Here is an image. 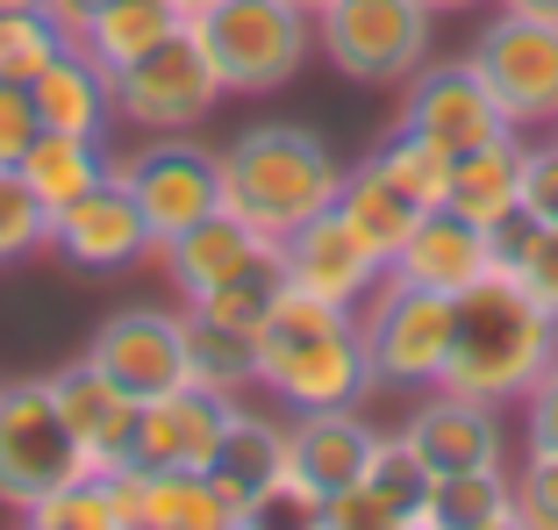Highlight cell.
I'll return each instance as SVG.
<instances>
[{"mask_svg":"<svg viewBox=\"0 0 558 530\" xmlns=\"http://www.w3.org/2000/svg\"><path fill=\"white\" fill-rule=\"evenodd\" d=\"M558 359V315L530 294L515 273H480L459 294V323H451V359L444 381L451 395H480V401H523L530 381Z\"/></svg>","mask_w":558,"mask_h":530,"instance_id":"cell-1","label":"cell"},{"mask_svg":"<svg viewBox=\"0 0 558 530\" xmlns=\"http://www.w3.org/2000/svg\"><path fill=\"white\" fill-rule=\"evenodd\" d=\"M215 186H222V208L236 222H251L258 237H294L308 216H323L337 186H344V166L337 150L323 144L301 122H258L236 144L215 150Z\"/></svg>","mask_w":558,"mask_h":530,"instance_id":"cell-2","label":"cell"},{"mask_svg":"<svg viewBox=\"0 0 558 530\" xmlns=\"http://www.w3.org/2000/svg\"><path fill=\"white\" fill-rule=\"evenodd\" d=\"M186 29L230 94H272L279 80L301 72L315 44V15L301 0H201L186 8Z\"/></svg>","mask_w":558,"mask_h":530,"instance_id":"cell-3","label":"cell"},{"mask_svg":"<svg viewBox=\"0 0 558 530\" xmlns=\"http://www.w3.org/2000/svg\"><path fill=\"white\" fill-rule=\"evenodd\" d=\"M451 323H459V294H437V287L387 273L373 287V309L359 315L373 387H437L444 359H451Z\"/></svg>","mask_w":558,"mask_h":530,"instance_id":"cell-4","label":"cell"},{"mask_svg":"<svg viewBox=\"0 0 558 530\" xmlns=\"http://www.w3.org/2000/svg\"><path fill=\"white\" fill-rule=\"evenodd\" d=\"M429 0H329L315 8V44L344 80L395 86L429 58Z\"/></svg>","mask_w":558,"mask_h":530,"instance_id":"cell-5","label":"cell"},{"mask_svg":"<svg viewBox=\"0 0 558 530\" xmlns=\"http://www.w3.org/2000/svg\"><path fill=\"white\" fill-rule=\"evenodd\" d=\"M86 473H94V466H86L80 437L65 431L50 387L44 381L0 387V502H8V509H29V502L86 481Z\"/></svg>","mask_w":558,"mask_h":530,"instance_id":"cell-6","label":"cell"},{"mask_svg":"<svg viewBox=\"0 0 558 530\" xmlns=\"http://www.w3.org/2000/svg\"><path fill=\"white\" fill-rule=\"evenodd\" d=\"M373 445H379V431L359 423L351 409H294V423H287V466H279L272 495H265V516L287 509L308 523L329 495H344L351 481H365Z\"/></svg>","mask_w":558,"mask_h":530,"instance_id":"cell-7","label":"cell"},{"mask_svg":"<svg viewBox=\"0 0 558 530\" xmlns=\"http://www.w3.org/2000/svg\"><path fill=\"white\" fill-rule=\"evenodd\" d=\"M230 94L222 86V72L208 65V50L194 44V29H172L158 50H144L136 65L116 72V116L136 122V130L150 136H186L194 122L215 116V100Z\"/></svg>","mask_w":558,"mask_h":530,"instance_id":"cell-8","label":"cell"},{"mask_svg":"<svg viewBox=\"0 0 558 530\" xmlns=\"http://www.w3.org/2000/svg\"><path fill=\"white\" fill-rule=\"evenodd\" d=\"M258 387H272L287 409H351L373 387L359 323L329 330H265L258 337Z\"/></svg>","mask_w":558,"mask_h":530,"instance_id":"cell-9","label":"cell"},{"mask_svg":"<svg viewBox=\"0 0 558 530\" xmlns=\"http://www.w3.org/2000/svg\"><path fill=\"white\" fill-rule=\"evenodd\" d=\"M473 65L515 130L558 122V15H523V8L494 15L473 44Z\"/></svg>","mask_w":558,"mask_h":530,"instance_id":"cell-10","label":"cell"},{"mask_svg":"<svg viewBox=\"0 0 558 530\" xmlns=\"http://www.w3.org/2000/svg\"><path fill=\"white\" fill-rule=\"evenodd\" d=\"M122 186H130V201L144 208L150 222V244H172L180 230H194L201 216H215L222 208V186H215V150L208 144H186V136H158V144H144L136 158H122V166H108Z\"/></svg>","mask_w":558,"mask_h":530,"instance_id":"cell-11","label":"cell"},{"mask_svg":"<svg viewBox=\"0 0 558 530\" xmlns=\"http://www.w3.org/2000/svg\"><path fill=\"white\" fill-rule=\"evenodd\" d=\"M279 280L308 287V294L337 301V309H359L373 301V287L387 280V258L359 237V222L329 201L323 216H308L294 237H279Z\"/></svg>","mask_w":558,"mask_h":530,"instance_id":"cell-12","label":"cell"},{"mask_svg":"<svg viewBox=\"0 0 558 530\" xmlns=\"http://www.w3.org/2000/svg\"><path fill=\"white\" fill-rule=\"evenodd\" d=\"M401 130L429 136V144H444V150H473V144L509 136L515 122L501 116V100L487 94V80H480L473 58H451V65H415L409 72Z\"/></svg>","mask_w":558,"mask_h":530,"instance_id":"cell-13","label":"cell"},{"mask_svg":"<svg viewBox=\"0 0 558 530\" xmlns=\"http://www.w3.org/2000/svg\"><path fill=\"white\" fill-rule=\"evenodd\" d=\"M230 395H208V387H172V395L136 401V437L130 459L158 466V473H208L215 451H222V431H230Z\"/></svg>","mask_w":558,"mask_h":530,"instance_id":"cell-14","label":"cell"},{"mask_svg":"<svg viewBox=\"0 0 558 530\" xmlns=\"http://www.w3.org/2000/svg\"><path fill=\"white\" fill-rule=\"evenodd\" d=\"M86 359H94L108 381H122L136 401L172 395V387H186V315L122 309V315H108V323L94 330Z\"/></svg>","mask_w":558,"mask_h":530,"instance_id":"cell-15","label":"cell"},{"mask_svg":"<svg viewBox=\"0 0 558 530\" xmlns=\"http://www.w3.org/2000/svg\"><path fill=\"white\" fill-rule=\"evenodd\" d=\"M50 244L65 251L80 273H122V265H136L144 251H158V244H150L144 208L130 201V186H122L116 172H108L94 194H80L72 208L50 216Z\"/></svg>","mask_w":558,"mask_h":530,"instance_id":"cell-16","label":"cell"},{"mask_svg":"<svg viewBox=\"0 0 558 530\" xmlns=\"http://www.w3.org/2000/svg\"><path fill=\"white\" fill-rule=\"evenodd\" d=\"M122 530H236L215 473H158V466H116L108 473Z\"/></svg>","mask_w":558,"mask_h":530,"instance_id":"cell-17","label":"cell"},{"mask_svg":"<svg viewBox=\"0 0 558 530\" xmlns=\"http://www.w3.org/2000/svg\"><path fill=\"white\" fill-rule=\"evenodd\" d=\"M50 401H58V415H65V431L80 437L86 466L94 473H116V466H130V437H136V395L122 381H108L94 359H72L50 373Z\"/></svg>","mask_w":558,"mask_h":530,"instance_id":"cell-18","label":"cell"},{"mask_svg":"<svg viewBox=\"0 0 558 530\" xmlns=\"http://www.w3.org/2000/svg\"><path fill=\"white\" fill-rule=\"evenodd\" d=\"M165 273L194 301V294H215V287H230V280H251V273H279V244L258 237L251 222H236L230 208H215V216H201L194 230H180L165 244Z\"/></svg>","mask_w":558,"mask_h":530,"instance_id":"cell-19","label":"cell"},{"mask_svg":"<svg viewBox=\"0 0 558 530\" xmlns=\"http://www.w3.org/2000/svg\"><path fill=\"white\" fill-rule=\"evenodd\" d=\"M401 437H409L415 459L429 466V481H437V473H473V466H501V451H509V437H501V423H494V401H480V395H451V387H437V395H429L423 409L401 423Z\"/></svg>","mask_w":558,"mask_h":530,"instance_id":"cell-20","label":"cell"},{"mask_svg":"<svg viewBox=\"0 0 558 530\" xmlns=\"http://www.w3.org/2000/svg\"><path fill=\"white\" fill-rule=\"evenodd\" d=\"M395 280H415V287H437V294H465L480 273H494V251H487V230L451 208H423L415 230L401 237V251L387 258Z\"/></svg>","mask_w":558,"mask_h":530,"instance_id":"cell-21","label":"cell"},{"mask_svg":"<svg viewBox=\"0 0 558 530\" xmlns=\"http://www.w3.org/2000/svg\"><path fill=\"white\" fill-rule=\"evenodd\" d=\"M279 466H287V431L279 423H265V415L251 409H230V431H222V451H215V487H222V502H230L236 530L265 523V495H272Z\"/></svg>","mask_w":558,"mask_h":530,"instance_id":"cell-22","label":"cell"},{"mask_svg":"<svg viewBox=\"0 0 558 530\" xmlns=\"http://www.w3.org/2000/svg\"><path fill=\"white\" fill-rule=\"evenodd\" d=\"M401 530H515V481L501 466L473 473H437L401 516Z\"/></svg>","mask_w":558,"mask_h":530,"instance_id":"cell-23","label":"cell"},{"mask_svg":"<svg viewBox=\"0 0 558 530\" xmlns=\"http://www.w3.org/2000/svg\"><path fill=\"white\" fill-rule=\"evenodd\" d=\"M29 100H36V122H44V130L100 136V130H108V116H116V72H100L80 44H65L29 80Z\"/></svg>","mask_w":558,"mask_h":530,"instance_id":"cell-24","label":"cell"},{"mask_svg":"<svg viewBox=\"0 0 558 530\" xmlns=\"http://www.w3.org/2000/svg\"><path fill=\"white\" fill-rule=\"evenodd\" d=\"M444 208H451V216H465V222H480V230H494L509 208H523V144H515V130L494 136V144L459 150Z\"/></svg>","mask_w":558,"mask_h":530,"instance_id":"cell-25","label":"cell"},{"mask_svg":"<svg viewBox=\"0 0 558 530\" xmlns=\"http://www.w3.org/2000/svg\"><path fill=\"white\" fill-rule=\"evenodd\" d=\"M180 22H186L180 0H100L72 44H80L100 72H122V65H136L144 50H158Z\"/></svg>","mask_w":558,"mask_h":530,"instance_id":"cell-26","label":"cell"},{"mask_svg":"<svg viewBox=\"0 0 558 530\" xmlns=\"http://www.w3.org/2000/svg\"><path fill=\"white\" fill-rule=\"evenodd\" d=\"M15 172L29 180V194L44 201V216H58V208H72L80 194H94V186L108 180V158H100V136L36 130V144L22 150Z\"/></svg>","mask_w":558,"mask_h":530,"instance_id":"cell-27","label":"cell"},{"mask_svg":"<svg viewBox=\"0 0 558 530\" xmlns=\"http://www.w3.org/2000/svg\"><path fill=\"white\" fill-rule=\"evenodd\" d=\"M337 208H344L351 222H359V237L379 251V258H395L401 251V237L415 230V208L409 194H401L387 172H379V158H365V166H344V186H337Z\"/></svg>","mask_w":558,"mask_h":530,"instance_id":"cell-28","label":"cell"},{"mask_svg":"<svg viewBox=\"0 0 558 530\" xmlns=\"http://www.w3.org/2000/svg\"><path fill=\"white\" fill-rule=\"evenodd\" d=\"M186 381L208 387V395H236V387L258 381V337L215 330L201 315H186Z\"/></svg>","mask_w":558,"mask_h":530,"instance_id":"cell-29","label":"cell"},{"mask_svg":"<svg viewBox=\"0 0 558 530\" xmlns=\"http://www.w3.org/2000/svg\"><path fill=\"white\" fill-rule=\"evenodd\" d=\"M379 158V172L401 186V194L415 201V208H444V194H451V166H459V150H444V144H429V136H415V130H395L387 144L373 150Z\"/></svg>","mask_w":558,"mask_h":530,"instance_id":"cell-30","label":"cell"},{"mask_svg":"<svg viewBox=\"0 0 558 530\" xmlns=\"http://www.w3.org/2000/svg\"><path fill=\"white\" fill-rule=\"evenodd\" d=\"M58 50H65V36H58V22L44 8H0V80L29 86Z\"/></svg>","mask_w":558,"mask_h":530,"instance_id":"cell-31","label":"cell"},{"mask_svg":"<svg viewBox=\"0 0 558 530\" xmlns=\"http://www.w3.org/2000/svg\"><path fill=\"white\" fill-rule=\"evenodd\" d=\"M22 516H29L36 530H122L116 523V495H108V473H86V481H72V487H58V495L29 502Z\"/></svg>","mask_w":558,"mask_h":530,"instance_id":"cell-32","label":"cell"},{"mask_svg":"<svg viewBox=\"0 0 558 530\" xmlns=\"http://www.w3.org/2000/svg\"><path fill=\"white\" fill-rule=\"evenodd\" d=\"M272 287H279V273H251V280H230V287H215V294H194L186 315H201V323H215V330L258 337L265 315H272Z\"/></svg>","mask_w":558,"mask_h":530,"instance_id":"cell-33","label":"cell"},{"mask_svg":"<svg viewBox=\"0 0 558 530\" xmlns=\"http://www.w3.org/2000/svg\"><path fill=\"white\" fill-rule=\"evenodd\" d=\"M401 516H409V502L365 473V481H351L344 495H329L308 523H323V530H401Z\"/></svg>","mask_w":558,"mask_h":530,"instance_id":"cell-34","label":"cell"},{"mask_svg":"<svg viewBox=\"0 0 558 530\" xmlns=\"http://www.w3.org/2000/svg\"><path fill=\"white\" fill-rule=\"evenodd\" d=\"M50 244V216L44 201L29 194V180H22L15 166H0V265L8 258H29V251Z\"/></svg>","mask_w":558,"mask_h":530,"instance_id":"cell-35","label":"cell"},{"mask_svg":"<svg viewBox=\"0 0 558 530\" xmlns=\"http://www.w3.org/2000/svg\"><path fill=\"white\" fill-rule=\"evenodd\" d=\"M515 523L530 530H558V451H523V473H515Z\"/></svg>","mask_w":558,"mask_h":530,"instance_id":"cell-36","label":"cell"},{"mask_svg":"<svg viewBox=\"0 0 558 530\" xmlns=\"http://www.w3.org/2000/svg\"><path fill=\"white\" fill-rule=\"evenodd\" d=\"M36 100H29V86H15V80H0V166H22V150L36 144Z\"/></svg>","mask_w":558,"mask_h":530,"instance_id":"cell-37","label":"cell"},{"mask_svg":"<svg viewBox=\"0 0 558 530\" xmlns=\"http://www.w3.org/2000/svg\"><path fill=\"white\" fill-rule=\"evenodd\" d=\"M523 437L537 451H558V359L544 365L537 381H530V395H523Z\"/></svg>","mask_w":558,"mask_h":530,"instance_id":"cell-38","label":"cell"},{"mask_svg":"<svg viewBox=\"0 0 558 530\" xmlns=\"http://www.w3.org/2000/svg\"><path fill=\"white\" fill-rule=\"evenodd\" d=\"M515 280L530 287V294L544 301V309L558 315V222H544L537 237H530V251H523V265H515Z\"/></svg>","mask_w":558,"mask_h":530,"instance_id":"cell-39","label":"cell"},{"mask_svg":"<svg viewBox=\"0 0 558 530\" xmlns=\"http://www.w3.org/2000/svg\"><path fill=\"white\" fill-rule=\"evenodd\" d=\"M523 208L537 222H558V144L523 150Z\"/></svg>","mask_w":558,"mask_h":530,"instance_id":"cell-40","label":"cell"},{"mask_svg":"<svg viewBox=\"0 0 558 530\" xmlns=\"http://www.w3.org/2000/svg\"><path fill=\"white\" fill-rule=\"evenodd\" d=\"M36 8H44V15L58 22V36H65V44H72V36L86 29V15H94L100 0H36Z\"/></svg>","mask_w":558,"mask_h":530,"instance_id":"cell-41","label":"cell"},{"mask_svg":"<svg viewBox=\"0 0 558 530\" xmlns=\"http://www.w3.org/2000/svg\"><path fill=\"white\" fill-rule=\"evenodd\" d=\"M509 8H523V15H558V0H509Z\"/></svg>","mask_w":558,"mask_h":530,"instance_id":"cell-42","label":"cell"},{"mask_svg":"<svg viewBox=\"0 0 558 530\" xmlns=\"http://www.w3.org/2000/svg\"><path fill=\"white\" fill-rule=\"evenodd\" d=\"M429 8H437V15H459V8H480V0H429Z\"/></svg>","mask_w":558,"mask_h":530,"instance_id":"cell-43","label":"cell"},{"mask_svg":"<svg viewBox=\"0 0 558 530\" xmlns=\"http://www.w3.org/2000/svg\"><path fill=\"white\" fill-rule=\"evenodd\" d=\"M0 8H36V0H0Z\"/></svg>","mask_w":558,"mask_h":530,"instance_id":"cell-44","label":"cell"},{"mask_svg":"<svg viewBox=\"0 0 558 530\" xmlns=\"http://www.w3.org/2000/svg\"><path fill=\"white\" fill-rule=\"evenodd\" d=\"M301 8H308V15H315V8H329V0H301Z\"/></svg>","mask_w":558,"mask_h":530,"instance_id":"cell-45","label":"cell"},{"mask_svg":"<svg viewBox=\"0 0 558 530\" xmlns=\"http://www.w3.org/2000/svg\"><path fill=\"white\" fill-rule=\"evenodd\" d=\"M180 8H201V0H180Z\"/></svg>","mask_w":558,"mask_h":530,"instance_id":"cell-46","label":"cell"}]
</instances>
